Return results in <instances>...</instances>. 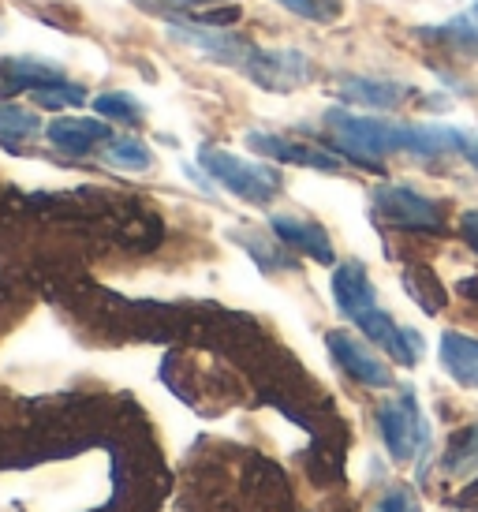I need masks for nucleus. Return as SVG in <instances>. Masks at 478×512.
<instances>
[{
  "instance_id": "nucleus-21",
  "label": "nucleus",
  "mask_w": 478,
  "mask_h": 512,
  "mask_svg": "<svg viewBox=\"0 0 478 512\" xmlns=\"http://www.w3.org/2000/svg\"><path fill=\"white\" fill-rule=\"evenodd\" d=\"M236 243H243L247 247V255L262 266L266 273H281V270H296V262H292V255H284L281 247H273V243H266V236H247V232H236Z\"/></svg>"
},
{
  "instance_id": "nucleus-22",
  "label": "nucleus",
  "mask_w": 478,
  "mask_h": 512,
  "mask_svg": "<svg viewBox=\"0 0 478 512\" xmlns=\"http://www.w3.org/2000/svg\"><path fill=\"white\" fill-rule=\"evenodd\" d=\"M277 4L307 23H337L344 12V0H277Z\"/></svg>"
},
{
  "instance_id": "nucleus-15",
  "label": "nucleus",
  "mask_w": 478,
  "mask_h": 512,
  "mask_svg": "<svg viewBox=\"0 0 478 512\" xmlns=\"http://www.w3.org/2000/svg\"><path fill=\"white\" fill-rule=\"evenodd\" d=\"M415 34L426 38V42H434L437 49H445L449 57L478 60V27L471 23V15H460V19L441 23V27H419Z\"/></svg>"
},
{
  "instance_id": "nucleus-11",
  "label": "nucleus",
  "mask_w": 478,
  "mask_h": 512,
  "mask_svg": "<svg viewBox=\"0 0 478 512\" xmlns=\"http://www.w3.org/2000/svg\"><path fill=\"white\" fill-rule=\"evenodd\" d=\"M64 83L60 64L42 57H0V98H15V94H34L45 86Z\"/></svg>"
},
{
  "instance_id": "nucleus-14",
  "label": "nucleus",
  "mask_w": 478,
  "mask_h": 512,
  "mask_svg": "<svg viewBox=\"0 0 478 512\" xmlns=\"http://www.w3.org/2000/svg\"><path fill=\"white\" fill-rule=\"evenodd\" d=\"M437 356L452 382H460L464 389H478V337H467L460 329H445Z\"/></svg>"
},
{
  "instance_id": "nucleus-3",
  "label": "nucleus",
  "mask_w": 478,
  "mask_h": 512,
  "mask_svg": "<svg viewBox=\"0 0 478 512\" xmlns=\"http://www.w3.org/2000/svg\"><path fill=\"white\" fill-rule=\"evenodd\" d=\"M374 217L381 225L396 228V232H419V236H445L449 232V210L445 202L426 199L415 187L404 184H381L370 195Z\"/></svg>"
},
{
  "instance_id": "nucleus-9",
  "label": "nucleus",
  "mask_w": 478,
  "mask_h": 512,
  "mask_svg": "<svg viewBox=\"0 0 478 512\" xmlns=\"http://www.w3.org/2000/svg\"><path fill=\"white\" fill-rule=\"evenodd\" d=\"M269 232L277 236V243H284V247L296 251V255H307V258H314V262H322V266H333V262H337V251H333L329 232H325L318 221H310V217L273 214L269 217Z\"/></svg>"
},
{
  "instance_id": "nucleus-17",
  "label": "nucleus",
  "mask_w": 478,
  "mask_h": 512,
  "mask_svg": "<svg viewBox=\"0 0 478 512\" xmlns=\"http://www.w3.org/2000/svg\"><path fill=\"white\" fill-rule=\"evenodd\" d=\"M400 281H404V292H408V296L415 299L426 314L445 311L449 292H445V285L437 281V273L430 270V266H408V270L400 273Z\"/></svg>"
},
{
  "instance_id": "nucleus-29",
  "label": "nucleus",
  "mask_w": 478,
  "mask_h": 512,
  "mask_svg": "<svg viewBox=\"0 0 478 512\" xmlns=\"http://www.w3.org/2000/svg\"><path fill=\"white\" fill-rule=\"evenodd\" d=\"M183 8H206V4H221V0H176Z\"/></svg>"
},
{
  "instance_id": "nucleus-7",
  "label": "nucleus",
  "mask_w": 478,
  "mask_h": 512,
  "mask_svg": "<svg viewBox=\"0 0 478 512\" xmlns=\"http://www.w3.org/2000/svg\"><path fill=\"white\" fill-rule=\"evenodd\" d=\"M247 146H251L254 154L277 161V165H303V169H318V172H340V165H344V157L337 150L299 143V139L273 135V131H247Z\"/></svg>"
},
{
  "instance_id": "nucleus-20",
  "label": "nucleus",
  "mask_w": 478,
  "mask_h": 512,
  "mask_svg": "<svg viewBox=\"0 0 478 512\" xmlns=\"http://www.w3.org/2000/svg\"><path fill=\"white\" fill-rule=\"evenodd\" d=\"M42 131V116L23 105H0V143H19Z\"/></svg>"
},
{
  "instance_id": "nucleus-6",
  "label": "nucleus",
  "mask_w": 478,
  "mask_h": 512,
  "mask_svg": "<svg viewBox=\"0 0 478 512\" xmlns=\"http://www.w3.org/2000/svg\"><path fill=\"white\" fill-rule=\"evenodd\" d=\"M243 75L251 79L254 86H262V90H273V94H288V90H299V86L310 83V75H314V64H310L307 53H299V49H254L251 60H247V68Z\"/></svg>"
},
{
  "instance_id": "nucleus-23",
  "label": "nucleus",
  "mask_w": 478,
  "mask_h": 512,
  "mask_svg": "<svg viewBox=\"0 0 478 512\" xmlns=\"http://www.w3.org/2000/svg\"><path fill=\"white\" fill-rule=\"evenodd\" d=\"M30 101H34V105H42V109H57V113H60V109H71V105H83L86 90L64 79V83H57V86L34 90V94H30Z\"/></svg>"
},
{
  "instance_id": "nucleus-25",
  "label": "nucleus",
  "mask_w": 478,
  "mask_h": 512,
  "mask_svg": "<svg viewBox=\"0 0 478 512\" xmlns=\"http://www.w3.org/2000/svg\"><path fill=\"white\" fill-rule=\"evenodd\" d=\"M456 154L464 157L471 169H478V131H456Z\"/></svg>"
},
{
  "instance_id": "nucleus-19",
  "label": "nucleus",
  "mask_w": 478,
  "mask_h": 512,
  "mask_svg": "<svg viewBox=\"0 0 478 512\" xmlns=\"http://www.w3.org/2000/svg\"><path fill=\"white\" fill-rule=\"evenodd\" d=\"M105 165H113L120 172H146L154 165V154L142 139H131V135H113L105 143Z\"/></svg>"
},
{
  "instance_id": "nucleus-12",
  "label": "nucleus",
  "mask_w": 478,
  "mask_h": 512,
  "mask_svg": "<svg viewBox=\"0 0 478 512\" xmlns=\"http://www.w3.org/2000/svg\"><path fill=\"white\" fill-rule=\"evenodd\" d=\"M333 303H337V311L348 322H355L370 307H378L374 281H370V273H366L359 258H348V262H340L337 270H333Z\"/></svg>"
},
{
  "instance_id": "nucleus-1",
  "label": "nucleus",
  "mask_w": 478,
  "mask_h": 512,
  "mask_svg": "<svg viewBox=\"0 0 478 512\" xmlns=\"http://www.w3.org/2000/svg\"><path fill=\"white\" fill-rule=\"evenodd\" d=\"M325 131H329L333 150L344 161L374 172H381V161L389 154H456V128H441V124H400V120H389V116L329 109L325 113Z\"/></svg>"
},
{
  "instance_id": "nucleus-27",
  "label": "nucleus",
  "mask_w": 478,
  "mask_h": 512,
  "mask_svg": "<svg viewBox=\"0 0 478 512\" xmlns=\"http://www.w3.org/2000/svg\"><path fill=\"white\" fill-rule=\"evenodd\" d=\"M460 505H464V509H478V479H471V483L460 490Z\"/></svg>"
},
{
  "instance_id": "nucleus-18",
  "label": "nucleus",
  "mask_w": 478,
  "mask_h": 512,
  "mask_svg": "<svg viewBox=\"0 0 478 512\" xmlns=\"http://www.w3.org/2000/svg\"><path fill=\"white\" fill-rule=\"evenodd\" d=\"M94 113L105 116L109 124H124V128H142L146 124V109L135 94L127 90H109V94H98L94 98Z\"/></svg>"
},
{
  "instance_id": "nucleus-16",
  "label": "nucleus",
  "mask_w": 478,
  "mask_h": 512,
  "mask_svg": "<svg viewBox=\"0 0 478 512\" xmlns=\"http://www.w3.org/2000/svg\"><path fill=\"white\" fill-rule=\"evenodd\" d=\"M441 468L456 479H478V423L452 434L449 449L441 453Z\"/></svg>"
},
{
  "instance_id": "nucleus-31",
  "label": "nucleus",
  "mask_w": 478,
  "mask_h": 512,
  "mask_svg": "<svg viewBox=\"0 0 478 512\" xmlns=\"http://www.w3.org/2000/svg\"><path fill=\"white\" fill-rule=\"evenodd\" d=\"M0 34H4V19H0Z\"/></svg>"
},
{
  "instance_id": "nucleus-28",
  "label": "nucleus",
  "mask_w": 478,
  "mask_h": 512,
  "mask_svg": "<svg viewBox=\"0 0 478 512\" xmlns=\"http://www.w3.org/2000/svg\"><path fill=\"white\" fill-rule=\"evenodd\" d=\"M460 296L478 299V277H464V281H460Z\"/></svg>"
},
{
  "instance_id": "nucleus-13",
  "label": "nucleus",
  "mask_w": 478,
  "mask_h": 512,
  "mask_svg": "<svg viewBox=\"0 0 478 512\" xmlns=\"http://www.w3.org/2000/svg\"><path fill=\"white\" fill-rule=\"evenodd\" d=\"M337 94L352 105H363V109H378V113H389V109H400L408 101V86L393 83V79H370V75H344L337 86Z\"/></svg>"
},
{
  "instance_id": "nucleus-8",
  "label": "nucleus",
  "mask_w": 478,
  "mask_h": 512,
  "mask_svg": "<svg viewBox=\"0 0 478 512\" xmlns=\"http://www.w3.org/2000/svg\"><path fill=\"white\" fill-rule=\"evenodd\" d=\"M355 326H359V333H363L366 341L374 344V348H381V352L393 359V363H400V367H415L422 359V348H426V344H422L419 333L408 326H396L393 314H385L381 307L363 311L355 318Z\"/></svg>"
},
{
  "instance_id": "nucleus-24",
  "label": "nucleus",
  "mask_w": 478,
  "mask_h": 512,
  "mask_svg": "<svg viewBox=\"0 0 478 512\" xmlns=\"http://www.w3.org/2000/svg\"><path fill=\"white\" fill-rule=\"evenodd\" d=\"M370 512H422V509H419V498H415L411 486H389V490L374 501V509Z\"/></svg>"
},
{
  "instance_id": "nucleus-26",
  "label": "nucleus",
  "mask_w": 478,
  "mask_h": 512,
  "mask_svg": "<svg viewBox=\"0 0 478 512\" xmlns=\"http://www.w3.org/2000/svg\"><path fill=\"white\" fill-rule=\"evenodd\" d=\"M460 236H464V243L478 255V210H464V217H460Z\"/></svg>"
},
{
  "instance_id": "nucleus-2",
  "label": "nucleus",
  "mask_w": 478,
  "mask_h": 512,
  "mask_svg": "<svg viewBox=\"0 0 478 512\" xmlns=\"http://www.w3.org/2000/svg\"><path fill=\"white\" fill-rule=\"evenodd\" d=\"M198 165L206 169L210 180L225 187L228 195H236L239 202H251V206H269L284 187V176L277 165L239 157L232 150H225V146H202L198 150Z\"/></svg>"
},
{
  "instance_id": "nucleus-4",
  "label": "nucleus",
  "mask_w": 478,
  "mask_h": 512,
  "mask_svg": "<svg viewBox=\"0 0 478 512\" xmlns=\"http://www.w3.org/2000/svg\"><path fill=\"white\" fill-rule=\"evenodd\" d=\"M374 423H378L381 441H385V449H389V456H393L396 464H408L411 456L419 453V449H426V441H430V423L422 419L411 389H404L400 397L378 404Z\"/></svg>"
},
{
  "instance_id": "nucleus-10",
  "label": "nucleus",
  "mask_w": 478,
  "mask_h": 512,
  "mask_svg": "<svg viewBox=\"0 0 478 512\" xmlns=\"http://www.w3.org/2000/svg\"><path fill=\"white\" fill-rule=\"evenodd\" d=\"M45 139L57 146L60 154L86 157L113 139V128L105 116H57L53 124H45Z\"/></svg>"
},
{
  "instance_id": "nucleus-30",
  "label": "nucleus",
  "mask_w": 478,
  "mask_h": 512,
  "mask_svg": "<svg viewBox=\"0 0 478 512\" xmlns=\"http://www.w3.org/2000/svg\"><path fill=\"white\" fill-rule=\"evenodd\" d=\"M471 23H475V27H478V4H475V8H471Z\"/></svg>"
},
{
  "instance_id": "nucleus-5",
  "label": "nucleus",
  "mask_w": 478,
  "mask_h": 512,
  "mask_svg": "<svg viewBox=\"0 0 478 512\" xmlns=\"http://www.w3.org/2000/svg\"><path fill=\"white\" fill-rule=\"evenodd\" d=\"M325 348L355 385H366V389H393V367L370 348V341H359L348 329H329L325 333Z\"/></svg>"
}]
</instances>
